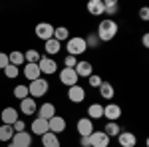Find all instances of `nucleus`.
Segmentation results:
<instances>
[{
    "instance_id": "nucleus-16",
    "label": "nucleus",
    "mask_w": 149,
    "mask_h": 147,
    "mask_svg": "<svg viewBox=\"0 0 149 147\" xmlns=\"http://www.w3.org/2000/svg\"><path fill=\"white\" fill-rule=\"evenodd\" d=\"M117 141H119L121 147H135V143H137V139H135V135L131 131H121L117 135Z\"/></svg>"
},
{
    "instance_id": "nucleus-40",
    "label": "nucleus",
    "mask_w": 149,
    "mask_h": 147,
    "mask_svg": "<svg viewBox=\"0 0 149 147\" xmlns=\"http://www.w3.org/2000/svg\"><path fill=\"white\" fill-rule=\"evenodd\" d=\"M141 42H143V46H145V48H147V46H149V36L145 34V36H143V40H141Z\"/></svg>"
},
{
    "instance_id": "nucleus-1",
    "label": "nucleus",
    "mask_w": 149,
    "mask_h": 147,
    "mask_svg": "<svg viewBox=\"0 0 149 147\" xmlns=\"http://www.w3.org/2000/svg\"><path fill=\"white\" fill-rule=\"evenodd\" d=\"M115 34H117V24L111 18L102 20L100 26H97V32H95V36L100 38V42H109V40L115 38Z\"/></svg>"
},
{
    "instance_id": "nucleus-41",
    "label": "nucleus",
    "mask_w": 149,
    "mask_h": 147,
    "mask_svg": "<svg viewBox=\"0 0 149 147\" xmlns=\"http://www.w3.org/2000/svg\"><path fill=\"white\" fill-rule=\"evenodd\" d=\"M8 147H16V145H14V143H12V141H10V143H8Z\"/></svg>"
},
{
    "instance_id": "nucleus-18",
    "label": "nucleus",
    "mask_w": 149,
    "mask_h": 147,
    "mask_svg": "<svg viewBox=\"0 0 149 147\" xmlns=\"http://www.w3.org/2000/svg\"><path fill=\"white\" fill-rule=\"evenodd\" d=\"M36 109H38V105H36V100H32V98H26L20 102V111L24 115H34Z\"/></svg>"
},
{
    "instance_id": "nucleus-11",
    "label": "nucleus",
    "mask_w": 149,
    "mask_h": 147,
    "mask_svg": "<svg viewBox=\"0 0 149 147\" xmlns=\"http://www.w3.org/2000/svg\"><path fill=\"white\" fill-rule=\"evenodd\" d=\"M103 117L109 119V121H117V119L121 117V107H119L117 103H109V105H105V107H103Z\"/></svg>"
},
{
    "instance_id": "nucleus-23",
    "label": "nucleus",
    "mask_w": 149,
    "mask_h": 147,
    "mask_svg": "<svg viewBox=\"0 0 149 147\" xmlns=\"http://www.w3.org/2000/svg\"><path fill=\"white\" fill-rule=\"evenodd\" d=\"M97 90H100V95L105 98V100H111L115 95V90H113V86H111L109 82H102V86H100Z\"/></svg>"
},
{
    "instance_id": "nucleus-5",
    "label": "nucleus",
    "mask_w": 149,
    "mask_h": 147,
    "mask_svg": "<svg viewBox=\"0 0 149 147\" xmlns=\"http://www.w3.org/2000/svg\"><path fill=\"white\" fill-rule=\"evenodd\" d=\"M38 68H40V74L52 76V74H56V72H58V64L52 60V58H40Z\"/></svg>"
},
{
    "instance_id": "nucleus-34",
    "label": "nucleus",
    "mask_w": 149,
    "mask_h": 147,
    "mask_svg": "<svg viewBox=\"0 0 149 147\" xmlns=\"http://www.w3.org/2000/svg\"><path fill=\"white\" fill-rule=\"evenodd\" d=\"M88 82H90V86H92V88H100V86H102V82H103V79L100 78L97 74H92V76L88 78Z\"/></svg>"
},
{
    "instance_id": "nucleus-27",
    "label": "nucleus",
    "mask_w": 149,
    "mask_h": 147,
    "mask_svg": "<svg viewBox=\"0 0 149 147\" xmlns=\"http://www.w3.org/2000/svg\"><path fill=\"white\" fill-rule=\"evenodd\" d=\"M14 135L12 125H0V141H10Z\"/></svg>"
},
{
    "instance_id": "nucleus-35",
    "label": "nucleus",
    "mask_w": 149,
    "mask_h": 147,
    "mask_svg": "<svg viewBox=\"0 0 149 147\" xmlns=\"http://www.w3.org/2000/svg\"><path fill=\"white\" fill-rule=\"evenodd\" d=\"M64 64H66V66H64V68H76V64H78V58L76 56H66V60H64Z\"/></svg>"
},
{
    "instance_id": "nucleus-10",
    "label": "nucleus",
    "mask_w": 149,
    "mask_h": 147,
    "mask_svg": "<svg viewBox=\"0 0 149 147\" xmlns=\"http://www.w3.org/2000/svg\"><path fill=\"white\" fill-rule=\"evenodd\" d=\"M78 133H80V137H90L93 133V123L90 117L78 119Z\"/></svg>"
},
{
    "instance_id": "nucleus-7",
    "label": "nucleus",
    "mask_w": 149,
    "mask_h": 147,
    "mask_svg": "<svg viewBox=\"0 0 149 147\" xmlns=\"http://www.w3.org/2000/svg\"><path fill=\"white\" fill-rule=\"evenodd\" d=\"M48 129L52 131V133H62V131H66V119L62 117V115H54L52 119H48Z\"/></svg>"
},
{
    "instance_id": "nucleus-3",
    "label": "nucleus",
    "mask_w": 149,
    "mask_h": 147,
    "mask_svg": "<svg viewBox=\"0 0 149 147\" xmlns=\"http://www.w3.org/2000/svg\"><path fill=\"white\" fill-rule=\"evenodd\" d=\"M66 50H68L70 56H80V54H84L86 50H88V46H86V40L84 38H70L68 44H66Z\"/></svg>"
},
{
    "instance_id": "nucleus-29",
    "label": "nucleus",
    "mask_w": 149,
    "mask_h": 147,
    "mask_svg": "<svg viewBox=\"0 0 149 147\" xmlns=\"http://www.w3.org/2000/svg\"><path fill=\"white\" fill-rule=\"evenodd\" d=\"M40 54H38V50H28L26 54H24V62L26 64H38L40 62Z\"/></svg>"
},
{
    "instance_id": "nucleus-15",
    "label": "nucleus",
    "mask_w": 149,
    "mask_h": 147,
    "mask_svg": "<svg viewBox=\"0 0 149 147\" xmlns=\"http://www.w3.org/2000/svg\"><path fill=\"white\" fill-rule=\"evenodd\" d=\"M30 127H32V133H34V135H40V137L50 131V129H48V121L46 119H40V117H36Z\"/></svg>"
},
{
    "instance_id": "nucleus-26",
    "label": "nucleus",
    "mask_w": 149,
    "mask_h": 147,
    "mask_svg": "<svg viewBox=\"0 0 149 147\" xmlns=\"http://www.w3.org/2000/svg\"><path fill=\"white\" fill-rule=\"evenodd\" d=\"M62 50V44L58 42V40H54V38H50V40H46V52L50 54V56H54V54H58Z\"/></svg>"
},
{
    "instance_id": "nucleus-28",
    "label": "nucleus",
    "mask_w": 149,
    "mask_h": 147,
    "mask_svg": "<svg viewBox=\"0 0 149 147\" xmlns=\"http://www.w3.org/2000/svg\"><path fill=\"white\" fill-rule=\"evenodd\" d=\"M14 98H18L20 102L26 100V98H30V93H28V86H24V84L16 86V88H14Z\"/></svg>"
},
{
    "instance_id": "nucleus-4",
    "label": "nucleus",
    "mask_w": 149,
    "mask_h": 147,
    "mask_svg": "<svg viewBox=\"0 0 149 147\" xmlns=\"http://www.w3.org/2000/svg\"><path fill=\"white\" fill-rule=\"evenodd\" d=\"M60 82H62L64 86L72 88V86H78L80 78H78V74H76L74 68H64L62 72H60Z\"/></svg>"
},
{
    "instance_id": "nucleus-22",
    "label": "nucleus",
    "mask_w": 149,
    "mask_h": 147,
    "mask_svg": "<svg viewBox=\"0 0 149 147\" xmlns=\"http://www.w3.org/2000/svg\"><path fill=\"white\" fill-rule=\"evenodd\" d=\"M88 117L90 119H102L103 117V105L102 103H92L88 107Z\"/></svg>"
},
{
    "instance_id": "nucleus-33",
    "label": "nucleus",
    "mask_w": 149,
    "mask_h": 147,
    "mask_svg": "<svg viewBox=\"0 0 149 147\" xmlns=\"http://www.w3.org/2000/svg\"><path fill=\"white\" fill-rule=\"evenodd\" d=\"M84 40H86V46H88V48H97V46H100V38L95 34H90L88 38H84Z\"/></svg>"
},
{
    "instance_id": "nucleus-31",
    "label": "nucleus",
    "mask_w": 149,
    "mask_h": 147,
    "mask_svg": "<svg viewBox=\"0 0 149 147\" xmlns=\"http://www.w3.org/2000/svg\"><path fill=\"white\" fill-rule=\"evenodd\" d=\"M115 12H117V2H113V0H105V2H103V14L113 16Z\"/></svg>"
},
{
    "instance_id": "nucleus-9",
    "label": "nucleus",
    "mask_w": 149,
    "mask_h": 147,
    "mask_svg": "<svg viewBox=\"0 0 149 147\" xmlns=\"http://www.w3.org/2000/svg\"><path fill=\"white\" fill-rule=\"evenodd\" d=\"M68 98H70V102H74V103H81L86 100V90L81 88L80 84L72 86V88H68Z\"/></svg>"
},
{
    "instance_id": "nucleus-37",
    "label": "nucleus",
    "mask_w": 149,
    "mask_h": 147,
    "mask_svg": "<svg viewBox=\"0 0 149 147\" xmlns=\"http://www.w3.org/2000/svg\"><path fill=\"white\" fill-rule=\"evenodd\" d=\"M6 66H8V54L0 52V70H4Z\"/></svg>"
},
{
    "instance_id": "nucleus-12",
    "label": "nucleus",
    "mask_w": 149,
    "mask_h": 147,
    "mask_svg": "<svg viewBox=\"0 0 149 147\" xmlns=\"http://www.w3.org/2000/svg\"><path fill=\"white\" fill-rule=\"evenodd\" d=\"M10 141L16 147H30V145H32V135L26 133V131H20V133H14Z\"/></svg>"
},
{
    "instance_id": "nucleus-25",
    "label": "nucleus",
    "mask_w": 149,
    "mask_h": 147,
    "mask_svg": "<svg viewBox=\"0 0 149 147\" xmlns=\"http://www.w3.org/2000/svg\"><path fill=\"white\" fill-rule=\"evenodd\" d=\"M54 40H58V42H62V40H70V30L66 28V26H58V28H54V36H52Z\"/></svg>"
},
{
    "instance_id": "nucleus-13",
    "label": "nucleus",
    "mask_w": 149,
    "mask_h": 147,
    "mask_svg": "<svg viewBox=\"0 0 149 147\" xmlns=\"http://www.w3.org/2000/svg\"><path fill=\"white\" fill-rule=\"evenodd\" d=\"M36 113H38V117L40 119H52L54 115H56V107H54V103H50V102H46V103H42V107H38L36 109Z\"/></svg>"
},
{
    "instance_id": "nucleus-19",
    "label": "nucleus",
    "mask_w": 149,
    "mask_h": 147,
    "mask_svg": "<svg viewBox=\"0 0 149 147\" xmlns=\"http://www.w3.org/2000/svg\"><path fill=\"white\" fill-rule=\"evenodd\" d=\"M40 76H42V74H40L38 64H26V66H24V78H26V79L34 82V79H38Z\"/></svg>"
},
{
    "instance_id": "nucleus-6",
    "label": "nucleus",
    "mask_w": 149,
    "mask_h": 147,
    "mask_svg": "<svg viewBox=\"0 0 149 147\" xmlns=\"http://www.w3.org/2000/svg\"><path fill=\"white\" fill-rule=\"evenodd\" d=\"M88 139H90V147H107V145H109V141H111L103 131H93Z\"/></svg>"
},
{
    "instance_id": "nucleus-32",
    "label": "nucleus",
    "mask_w": 149,
    "mask_h": 147,
    "mask_svg": "<svg viewBox=\"0 0 149 147\" xmlns=\"http://www.w3.org/2000/svg\"><path fill=\"white\" fill-rule=\"evenodd\" d=\"M18 74H20V68H16V66H12V64H8V66L4 68V76H6L8 79L18 78Z\"/></svg>"
},
{
    "instance_id": "nucleus-17",
    "label": "nucleus",
    "mask_w": 149,
    "mask_h": 147,
    "mask_svg": "<svg viewBox=\"0 0 149 147\" xmlns=\"http://www.w3.org/2000/svg\"><path fill=\"white\" fill-rule=\"evenodd\" d=\"M74 70H76V74H78V78H90L93 74V68H92L90 62H78Z\"/></svg>"
},
{
    "instance_id": "nucleus-21",
    "label": "nucleus",
    "mask_w": 149,
    "mask_h": 147,
    "mask_svg": "<svg viewBox=\"0 0 149 147\" xmlns=\"http://www.w3.org/2000/svg\"><path fill=\"white\" fill-rule=\"evenodd\" d=\"M42 145H44V147H60V139H58L56 133L48 131V133L42 135Z\"/></svg>"
},
{
    "instance_id": "nucleus-20",
    "label": "nucleus",
    "mask_w": 149,
    "mask_h": 147,
    "mask_svg": "<svg viewBox=\"0 0 149 147\" xmlns=\"http://www.w3.org/2000/svg\"><path fill=\"white\" fill-rule=\"evenodd\" d=\"M88 12L92 16H102L103 14V0H90L88 2Z\"/></svg>"
},
{
    "instance_id": "nucleus-2",
    "label": "nucleus",
    "mask_w": 149,
    "mask_h": 147,
    "mask_svg": "<svg viewBox=\"0 0 149 147\" xmlns=\"http://www.w3.org/2000/svg\"><path fill=\"white\" fill-rule=\"evenodd\" d=\"M48 90H50V84H48V79H42V78L30 82V86H28V93H30V98H32V100L46 95Z\"/></svg>"
},
{
    "instance_id": "nucleus-14",
    "label": "nucleus",
    "mask_w": 149,
    "mask_h": 147,
    "mask_svg": "<svg viewBox=\"0 0 149 147\" xmlns=\"http://www.w3.org/2000/svg\"><path fill=\"white\" fill-rule=\"evenodd\" d=\"M18 119L20 117H18V111L14 107H4L2 109V121H4V125H14Z\"/></svg>"
},
{
    "instance_id": "nucleus-39",
    "label": "nucleus",
    "mask_w": 149,
    "mask_h": 147,
    "mask_svg": "<svg viewBox=\"0 0 149 147\" xmlns=\"http://www.w3.org/2000/svg\"><path fill=\"white\" fill-rule=\"evenodd\" d=\"M80 145L81 147H90V139H88V137H80Z\"/></svg>"
},
{
    "instance_id": "nucleus-8",
    "label": "nucleus",
    "mask_w": 149,
    "mask_h": 147,
    "mask_svg": "<svg viewBox=\"0 0 149 147\" xmlns=\"http://www.w3.org/2000/svg\"><path fill=\"white\" fill-rule=\"evenodd\" d=\"M36 36L40 38V40H50L52 36H54V26L52 24H48V22H40L38 26H36Z\"/></svg>"
},
{
    "instance_id": "nucleus-36",
    "label": "nucleus",
    "mask_w": 149,
    "mask_h": 147,
    "mask_svg": "<svg viewBox=\"0 0 149 147\" xmlns=\"http://www.w3.org/2000/svg\"><path fill=\"white\" fill-rule=\"evenodd\" d=\"M12 129H14V133H20V131H26V125H24L22 119H18L16 123L12 125Z\"/></svg>"
},
{
    "instance_id": "nucleus-30",
    "label": "nucleus",
    "mask_w": 149,
    "mask_h": 147,
    "mask_svg": "<svg viewBox=\"0 0 149 147\" xmlns=\"http://www.w3.org/2000/svg\"><path fill=\"white\" fill-rule=\"evenodd\" d=\"M8 64H12V66H22L24 64V54L22 52H12L10 56H8Z\"/></svg>"
},
{
    "instance_id": "nucleus-24",
    "label": "nucleus",
    "mask_w": 149,
    "mask_h": 147,
    "mask_svg": "<svg viewBox=\"0 0 149 147\" xmlns=\"http://www.w3.org/2000/svg\"><path fill=\"white\" fill-rule=\"evenodd\" d=\"M103 133H105V135H107L109 139H111V137H117L119 133H121V127H119V125L115 123V121H109V123L105 125V129H103Z\"/></svg>"
},
{
    "instance_id": "nucleus-38",
    "label": "nucleus",
    "mask_w": 149,
    "mask_h": 147,
    "mask_svg": "<svg viewBox=\"0 0 149 147\" xmlns=\"http://www.w3.org/2000/svg\"><path fill=\"white\" fill-rule=\"evenodd\" d=\"M139 16H141V20H149V10L147 8H141L139 10Z\"/></svg>"
}]
</instances>
